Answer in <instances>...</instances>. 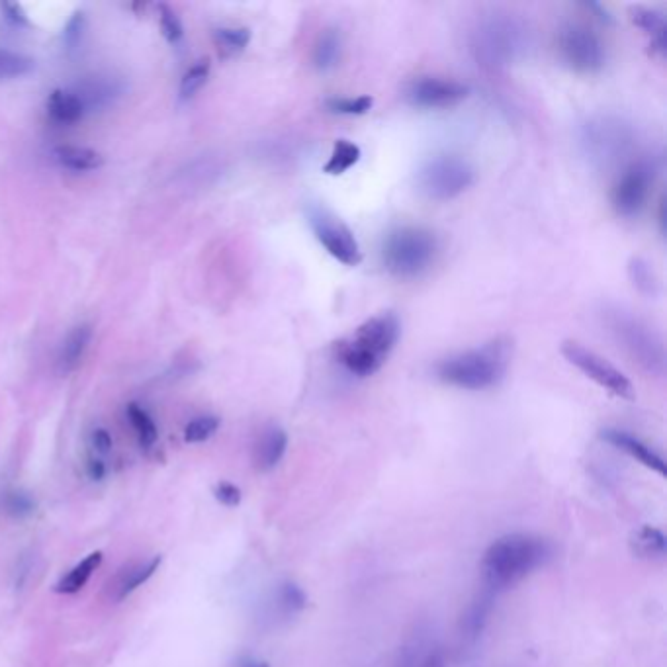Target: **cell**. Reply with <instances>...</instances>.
<instances>
[{
	"label": "cell",
	"mask_w": 667,
	"mask_h": 667,
	"mask_svg": "<svg viewBox=\"0 0 667 667\" xmlns=\"http://www.w3.org/2000/svg\"><path fill=\"white\" fill-rule=\"evenodd\" d=\"M374 100L370 96H356V98H329L325 102L327 110L333 114H343V116H362L372 108Z\"/></svg>",
	"instance_id": "e575fe53"
},
{
	"label": "cell",
	"mask_w": 667,
	"mask_h": 667,
	"mask_svg": "<svg viewBox=\"0 0 667 667\" xmlns=\"http://www.w3.org/2000/svg\"><path fill=\"white\" fill-rule=\"evenodd\" d=\"M562 355L566 356V360L579 368L587 378H591L595 384H599L613 396L623 400H634L636 392L632 382L607 358L583 347L578 341H564Z\"/></svg>",
	"instance_id": "9c48e42d"
},
{
	"label": "cell",
	"mask_w": 667,
	"mask_h": 667,
	"mask_svg": "<svg viewBox=\"0 0 667 667\" xmlns=\"http://www.w3.org/2000/svg\"><path fill=\"white\" fill-rule=\"evenodd\" d=\"M558 51L570 69L583 75L599 73L605 67V45L587 26L568 24L558 34Z\"/></svg>",
	"instance_id": "30bf717a"
},
{
	"label": "cell",
	"mask_w": 667,
	"mask_h": 667,
	"mask_svg": "<svg viewBox=\"0 0 667 667\" xmlns=\"http://www.w3.org/2000/svg\"><path fill=\"white\" fill-rule=\"evenodd\" d=\"M308 605V597L304 593V589L294 583V581H284L278 589V607L286 613V615H294L300 613L302 609H306Z\"/></svg>",
	"instance_id": "1f68e13d"
},
{
	"label": "cell",
	"mask_w": 667,
	"mask_h": 667,
	"mask_svg": "<svg viewBox=\"0 0 667 667\" xmlns=\"http://www.w3.org/2000/svg\"><path fill=\"white\" fill-rule=\"evenodd\" d=\"M308 222L312 225L317 241L325 247V251L347 267H356L362 261V251L349 225L341 222L331 210L325 206L312 204L308 208Z\"/></svg>",
	"instance_id": "ba28073f"
},
{
	"label": "cell",
	"mask_w": 667,
	"mask_h": 667,
	"mask_svg": "<svg viewBox=\"0 0 667 667\" xmlns=\"http://www.w3.org/2000/svg\"><path fill=\"white\" fill-rule=\"evenodd\" d=\"M437 249L433 231L419 225H403L388 233L382 247V261L392 274L411 278L433 265Z\"/></svg>",
	"instance_id": "277c9868"
},
{
	"label": "cell",
	"mask_w": 667,
	"mask_h": 667,
	"mask_svg": "<svg viewBox=\"0 0 667 667\" xmlns=\"http://www.w3.org/2000/svg\"><path fill=\"white\" fill-rule=\"evenodd\" d=\"M112 439L104 429H96L90 437L89 474L92 480H100L106 472V456L110 454Z\"/></svg>",
	"instance_id": "4316f807"
},
{
	"label": "cell",
	"mask_w": 667,
	"mask_h": 667,
	"mask_svg": "<svg viewBox=\"0 0 667 667\" xmlns=\"http://www.w3.org/2000/svg\"><path fill=\"white\" fill-rule=\"evenodd\" d=\"M583 143L593 159L615 161L630 145V130L619 120L599 118L585 126Z\"/></svg>",
	"instance_id": "4fadbf2b"
},
{
	"label": "cell",
	"mask_w": 667,
	"mask_h": 667,
	"mask_svg": "<svg viewBox=\"0 0 667 667\" xmlns=\"http://www.w3.org/2000/svg\"><path fill=\"white\" fill-rule=\"evenodd\" d=\"M609 325L624 351L642 368L654 374L664 372L666 368L664 341L650 325L623 310L609 313Z\"/></svg>",
	"instance_id": "8992f818"
},
{
	"label": "cell",
	"mask_w": 667,
	"mask_h": 667,
	"mask_svg": "<svg viewBox=\"0 0 667 667\" xmlns=\"http://www.w3.org/2000/svg\"><path fill=\"white\" fill-rule=\"evenodd\" d=\"M360 147L349 141V139H337L333 143V151L331 157L327 161V165L323 167V173L331 175V177H339L343 173H347L351 167H355L356 163L360 161Z\"/></svg>",
	"instance_id": "cb8c5ba5"
},
{
	"label": "cell",
	"mask_w": 667,
	"mask_h": 667,
	"mask_svg": "<svg viewBox=\"0 0 667 667\" xmlns=\"http://www.w3.org/2000/svg\"><path fill=\"white\" fill-rule=\"evenodd\" d=\"M235 667H268V664L267 662H263V660L253 658V656H243V658L237 660Z\"/></svg>",
	"instance_id": "b9f144b4"
},
{
	"label": "cell",
	"mask_w": 667,
	"mask_h": 667,
	"mask_svg": "<svg viewBox=\"0 0 667 667\" xmlns=\"http://www.w3.org/2000/svg\"><path fill=\"white\" fill-rule=\"evenodd\" d=\"M214 40L223 57H233L249 45L251 30L249 28H222L214 34Z\"/></svg>",
	"instance_id": "83f0119b"
},
{
	"label": "cell",
	"mask_w": 667,
	"mask_h": 667,
	"mask_svg": "<svg viewBox=\"0 0 667 667\" xmlns=\"http://www.w3.org/2000/svg\"><path fill=\"white\" fill-rule=\"evenodd\" d=\"M400 339V319L378 313L366 319L355 333L335 345L337 360L356 376H372L382 368Z\"/></svg>",
	"instance_id": "7a4b0ae2"
},
{
	"label": "cell",
	"mask_w": 667,
	"mask_h": 667,
	"mask_svg": "<svg viewBox=\"0 0 667 667\" xmlns=\"http://www.w3.org/2000/svg\"><path fill=\"white\" fill-rule=\"evenodd\" d=\"M73 92L81 98L85 110L92 112L96 108L108 106L120 94V87L116 85V81L110 79H90Z\"/></svg>",
	"instance_id": "7402d4cb"
},
{
	"label": "cell",
	"mask_w": 667,
	"mask_h": 667,
	"mask_svg": "<svg viewBox=\"0 0 667 667\" xmlns=\"http://www.w3.org/2000/svg\"><path fill=\"white\" fill-rule=\"evenodd\" d=\"M34 69V61L26 55L0 49V81L24 77Z\"/></svg>",
	"instance_id": "f546056e"
},
{
	"label": "cell",
	"mask_w": 667,
	"mask_h": 667,
	"mask_svg": "<svg viewBox=\"0 0 667 667\" xmlns=\"http://www.w3.org/2000/svg\"><path fill=\"white\" fill-rule=\"evenodd\" d=\"M216 499L225 507H237L241 503V490L229 482H222L216 488Z\"/></svg>",
	"instance_id": "f35d334b"
},
{
	"label": "cell",
	"mask_w": 667,
	"mask_h": 667,
	"mask_svg": "<svg viewBox=\"0 0 667 667\" xmlns=\"http://www.w3.org/2000/svg\"><path fill=\"white\" fill-rule=\"evenodd\" d=\"M53 159L69 171H96L104 165V157L89 147L61 145L53 149Z\"/></svg>",
	"instance_id": "d6986e66"
},
{
	"label": "cell",
	"mask_w": 667,
	"mask_h": 667,
	"mask_svg": "<svg viewBox=\"0 0 667 667\" xmlns=\"http://www.w3.org/2000/svg\"><path fill=\"white\" fill-rule=\"evenodd\" d=\"M0 8L4 10L6 18H8L12 24H16V26H28V24H30V22H28V16H26V12H24V8H22L20 4L4 2V4H0Z\"/></svg>",
	"instance_id": "ab89813d"
},
{
	"label": "cell",
	"mask_w": 667,
	"mask_h": 667,
	"mask_svg": "<svg viewBox=\"0 0 667 667\" xmlns=\"http://www.w3.org/2000/svg\"><path fill=\"white\" fill-rule=\"evenodd\" d=\"M83 32H85V14L83 12H77L69 24L65 26V44H67V49H75L77 45L81 44L83 40Z\"/></svg>",
	"instance_id": "74e56055"
},
{
	"label": "cell",
	"mask_w": 667,
	"mask_h": 667,
	"mask_svg": "<svg viewBox=\"0 0 667 667\" xmlns=\"http://www.w3.org/2000/svg\"><path fill=\"white\" fill-rule=\"evenodd\" d=\"M527 45V30L521 22L509 16H490L478 24L472 36L476 59L491 67H505L513 63Z\"/></svg>",
	"instance_id": "5b68a950"
},
{
	"label": "cell",
	"mask_w": 667,
	"mask_h": 667,
	"mask_svg": "<svg viewBox=\"0 0 667 667\" xmlns=\"http://www.w3.org/2000/svg\"><path fill=\"white\" fill-rule=\"evenodd\" d=\"M628 274L632 284L642 292V294H656L658 290V278L654 274V268L650 267L648 261L642 257H634L628 263Z\"/></svg>",
	"instance_id": "4dcf8cb0"
},
{
	"label": "cell",
	"mask_w": 667,
	"mask_h": 667,
	"mask_svg": "<svg viewBox=\"0 0 667 667\" xmlns=\"http://www.w3.org/2000/svg\"><path fill=\"white\" fill-rule=\"evenodd\" d=\"M100 564H102V552H92L81 564H77L65 578H61V581L55 585V591L57 593H67V595L81 591L87 585L90 576L100 568Z\"/></svg>",
	"instance_id": "603a6c76"
},
{
	"label": "cell",
	"mask_w": 667,
	"mask_h": 667,
	"mask_svg": "<svg viewBox=\"0 0 667 667\" xmlns=\"http://www.w3.org/2000/svg\"><path fill=\"white\" fill-rule=\"evenodd\" d=\"M493 591H490L488 587L484 589V593L472 603V607L468 609L464 621H462V628H464V638L468 640H476L484 626L488 623V617H490L491 605H493Z\"/></svg>",
	"instance_id": "d4e9b609"
},
{
	"label": "cell",
	"mask_w": 667,
	"mask_h": 667,
	"mask_svg": "<svg viewBox=\"0 0 667 667\" xmlns=\"http://www.w3.org/2000/svg\"><path fill=\"white\" fill-rule=\"evenodd\" d=\"M159 564H161V558L155 556V558H151L149 562L135 564L130 570H126V572L122 574L120 581H118V587H116V589H118V595H116V599H126L130 593H134L135 589H137L141 583H145L147 579L151 578V576L157 572Z\"/></svg>",
	"instance_id": "484cf974"
},
{
	"label": "cell",
	"mask_w": 667,
	"mask_h": 667,
	"mask_svg": "<svg viewBox=\"0 0 667 667\" xmlns=\"http://www.w3.org/2000/svg\"><path fill=\"white\" fill-rule=\"evenodd\" d=\"M341 51H343V38L339 34V30L329 28L325 32H321V36L317 38L315 47H313V65L319 71H331L339 65L341 61Z\"/></svg>",
	"instance_id": "44dd1931"
},
{
	"label": "cell",
	"mask_w": 667,
	"mask_h": 667,
	"mask_svg": "<svg viewBox=\"0 0 667 667\" xmlns=\"http://www.w3.org/2000/svg\"><path fill=\"white\" fill-rule=\"evenodd\" d=\"M34 499L24 491H8L4 495V509L14 517H26L34 511Z\"/></svg>",
	"instance_id": "d590c367"
},
{
	"label": "cell",
	"mask_w": 667,
	"mask_h": 667,
	"mask_svg": "<svg viewBox=\"0 0 667 667\" xmlns=\"http://www.w3.org/2000/svg\"><path fill=\"white\" fill-rule=\"evenodd\" d=\"M220 427V419L214 415H204L198 417L194 421H190L184 429V441L186 443H204L208 441L212 435H216Z\"/></svg>",
	"instance_id": "836d02e7"
},
{
	"label": "cell",
	"mask_w": 667,
	"mask_h": 667,
	"mask_svg": "<svg viewBox=\"0 0 667 667\" xmlns=\"http://www.w3.org/2000/svg\"><path fill=\"white\" fill-rule=\"evenodd\" d=\"M601 437H603V441H607L609 445L623 450L628 456H632L636 462L650 468L652 472H656L660 476H666L667 470L664 458L654 448H650L646 443H642L640 439H636L634 435H628V433L619 431V429H605L601 433Z\"/></svg>",
	"instance_id": "5bb4252c"
},
{
	"label": "cell",
	"mask_w": 667,
	"mask_h": 667,
	"mask_svg": "<svg viewBox=\"0 0 667 667\" xmlns=\"http://www.w3.org/2000/svg\"><path fill=\"white\" fill-rule=\"evenodd\" d=\"M630 550L634 556L642 560H652V562H662L667 554V538L656 527H640L638 531L630 534Z\"/></svg>",
	"instance_id": "9a60e30c"
},
{
	"label": "cell",
	"mask_w": 667,
	"mask_h": 667,
	"mask_svg": "<svg viewBox=\"0 0 667 667\" xmlns=\"http://www.w3.org/2000/svg\"><path fill=\"white\" fill-rule=\"evenodd\" d=\"M550 558L546 540L531 534H509L495 540L484 554L482 572L486 587L499 593L517 585Z\"/></svg>",
	"instance_id": "6da1fadb"
},
{
	"label": "cell",
	"mask_w": 667,
	"mask_h": 667,
	"mask_svg": "<svg viewBox=\"0 0 667 667\" xmlns=\"http://www.w3.org/2000/svg\"><path fill=\"white\" fill-rule=\"evenodd\" d=\"M208 77H210V61L202 59L192 69H188L186 75L182 77V81H180V98H184V100L192 98L198 90L206 85Z\"/></svg>",
	"instance_id": "d6a6232c"
},
{
	"label": "cell",
	"mask_w": 667,
	"mask_h": 667,
	"mask_svg": "<svg viewBox=\"0 0 667 667\" xmlns=\"http://www.w3.org/2000/svg\"><path fill=\"white\" fill-rule=\"evenodd\" d=\"M419 667H446V660H445V654H443V650H439V648H431L425 656H423V660H421V666Z\"/></svg>",
	"instance_id": "60d3db41"
},
{
	"label": "cell",
	"mask_w": 667,
	"mask_h": 667,
	"mask_svg": "<svg viewBox=\"0 0 667 667\" xmlns=\"http://www.w3.org/2000/svg\"><path fill=\"white\" fill-rule=\"evenodd\" d=\"M288 448V435L280 427H270L259 439L255 448V464L261 472H268L282 460Z\"/></svg>",
	"instance_id": "e0dca14e"
},
{
	"label": "cell",
	"mask_w": 667,
	"mask_h": 667,
	"mask_svg": "<svg viewBox=\"0 0 667 667\" xmlns=\"http://www.w3.org/2000/svg\"><path fill=\"white\" fill-rule=\"evenodd\" d=\"M474 182L472 165L456 155H439L425 163L419 173V186L431 200H452L466 192Z\"/></svg>",
	"instance_id": "52a82bcc"
},
{
	"label": "cell",
	"mask_w": 667,
	"mask_h": 667,
	"mask_svg": "<svg viewBox=\"0 0 667 667\" xmlns=\"http://www.w3.org/2000/svg\"><path fill=\"white\" fill-rule=\"evenodd\" d=\"M47 112L57 124H77L87 114L81 98L73 90H55L47 100Z\"/></svg>",
	"instance_id": "ac0fdd59"
},
{
	"label": "cell",
	"mask_w": 667,
	"mask_h": 667,
	"mask_svg": "<svg viewBox=\"0 0 667 667\" xmlns=\"http://www.w3.org/2000/svg\"><path fill=\"white\" fill-rule=\"evenodd\" d=\"M632 22L652 36V49L660 55L666 53V16L658 8L650 6H632L630 8Z\"/></svg>",
	"instance_id": "2e32d148"
},
{
	"label": "cell",
	"mask_w": 667,
	"mask_h": 667,
	"mask_svg": "<svg viewBox=\"0 0 667 667\" xmlns=\"http://www.w3.org/2000/svg\"><path fill=\"white\" fill-rule=\"evenodd\" d=\"M128 417L132 421V427L135 429V435L139 439V445L143 448H151L157 443V427L153 423V419L149 417V413L139 407V405H128Z\"/></svg>",
	"instance_id": "f1b7e54d"
},
{
	"label": "cell",
	"mask_w": 667,
	"mask_h": 667,
	"mask_svg": "<svg viewBox=\"0 0 667 667\" xmlns=\"http://www.w3.org/2000/svg\"><path fill=\"white\" fill-rule=\"evenodd\" d=\"M509 360L511 341L499 337L478 349L448 356L439 364L437 374L448 386L478 392L495 386L503 378Z\"/></svg>",
	"instance_id": "3957f363"
},
{
	"label": "cell",
	"mask_w": 667,
	"mask_h": 667,
	"mask_svg": "<svg viewBox=\"0 0 667 667\" xmlns=\"http://www.w3.org/2000/svg\"><path fill=\"white\" fill-rule=\"evenodd\" d=\"M470 94V89L462 83L448 81V79H439V77H421L409 83L407 87V100L425 110H441V108H450L460 104L466 96Z\"/></svg>",
	"instance_id": "7c38bea8"
},
{
	"label": "cell",
	"mask_w": 667,
	"mask_h": 667,
	"mask_svg": "<svg viewBox=\"0 0 667 667\" xmlns=\"http://www.w3.org/2000/svg\"><path fill=\"white\" fill-rule=\"evenodd\" d=\"M90 337H92L90 325H79V327H75L67 335L65 343L61 347V353H59V360H57L59 362V370L63 374H69L71 370L77 368V364L81 362V358H83L87 347H89Z\"/></svg>",
	"instance_id": "ffe728a7"
},
{
	"label": "cell",
	"mask_w": 667,
	"mask_h": 667,
	"mask_svg": "<svg viewBox=\"0 0 667 667\" xmlns=\"http://www.w3.org/2000/svg\"><path fill=\"white\" fill-rule=\"evenodd\" d=\"M652 182H654V167L648 161H636L630 167H626L611 194L615 210L624 218L636 216L648 200Z\"/></svg>",
	"instance_id": "8fae6325"
},
{
	"label": "cell",
	"mask_w": 667,
	"mask_h": 667,
	"mask_svg": "<svg viewBox=\"0 0 667 667\" xmlns=\"http://www.w3.org/2000/svg\"><path fill=\"white\" fill-rule=\"evenodd\" d=\"M161 30L167 38L169 44H178L182 40V24L178 20L177 14L169 6H161Z\"/></svg>",
	"instance_id": "8d00e7d4"
}]
</instances>
